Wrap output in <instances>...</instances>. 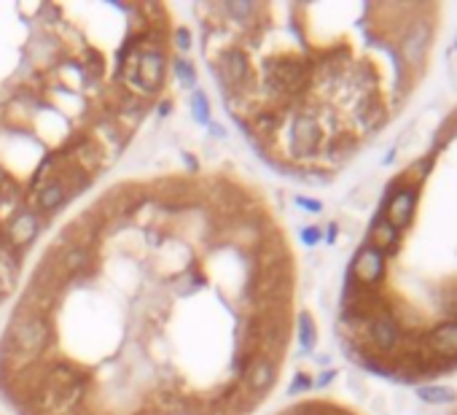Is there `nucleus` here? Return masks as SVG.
I'll return each mask as SVG.
<instances>
[{"mask_svg":"<svg viewBox=\"0 0 457 415\" xmlns=\"http://www.w3.org/2000/svg\"><path fill=\"white\" fill-rule=\"evenodd\" d=\"M48 342V324L38 313H16L9 329V351L22 356H36L46 348Z\"/></svg>","mask_w":457,"mask_h":415,"instance_id":"obj_1","label":"nucleus"},{"mask_svg":"<svg viewBox=\"0 0 457 415\" xmlns=\"http://www.w3.org/2000/svg\"><path fill=\"white\" fill-rule=\"evenodd\" d=\"M385 275H387L385 257H382L374 245L366 243L361 251L352 257V265H350V281H355L358 286L377 289L379 283L385 281Z\"/></svg>","mask_w":457,"mask_h":415,"instance_id":"obj_2","label":"nucleus"},{"mask_svg":"<svg viewBox=\"0 0 457 415\" xmlns=\"http://www.w3.org/2000/svg\"><path fill=\"white\" fill-rule=\"evenodd\" d=\"M320 124H317V116L310 113V111H301L293 116V124H290V154L293 157H312L317 146H320Z\"/></svg>","mask_w":457,"mask_h":415,"instance_id":"obj_3","label":"nucleus"},{"mask_svg":"<svg viewBox=\"0 0 457 415\" xmlns=\"http://www.w3.org/2000/svg\"><path fill=\"white\" fill-rule=\"evenodd\" d=\"M431 30L434 27L428 22H414L409 30H404V36L398 38L401 51H398V62L406 65V68H420L428 46H431Z\"/></svg>","mask_w":457,"mask_h":415,"instance_id":"obj_4","label":"nucleus"},{"mask_svg":"<svg viewBox=\"0 0 457 415\" xmlns=\"http://www.w3.org/2000/svg\"><path fill=\"white\" fill-rule=\"evenodd\" d=\"M417 195H420V189H411V186H404V189H398L396 195L387 197L385 203V221L393 227V230H409L411 219H414V210H417Z\"/></svg>","mask_w":457,"mask_h":415,"instance_id":"obj_5","label":"nucleus"},{"mask_svg":"<svg viewBox=\"0 0 457 415\" xmlns=\"http://www.w3.org/2000/svg\"><path fill=\"white\" fill-rule=\"evenodd\" d=\"M266 81L275 92H293L307 81V68L293 60H272L266 65Z\"/></svg>","mask_w":457,"mask_h":415,"instance_id":"obj_6","label":"nucleus"},{"mask_svg":"<svg viewBox=\"0 0 457 415\" xmlns=\"http://www.w3.org/2000/svg\"><path fill=\"white\" fill-rule=\"evenodd\" d=\"M425 345L434 356L457 362V321H444L434 327L425 337Z\"/></svg>","mask_w":457,"mask_h":415,"instance_id":"obj_7","label":"nucleus"},{"mask_svg":"<svg viewBox=\"0 0 457 415\" xmlns=\"http://www.w3.org/2000/svg\"><path fill=\"white\" fill-rule=\"evenodd\" d=\"M369 245H374L382 257H393V254H398V248H401V232L387 224L382 213H379V216L372 221V227H369Z\"/></svg>","mask_w":457,"mask_h":415,"instance_id":"obj_8","label":"nucleus"},{"mask_svg":"<svg viewBox=\"0 0 457 415\" xmlns=\"http://www.w3.org/2000/svg\"><path fill=\"white\" fill-rule=\"evenodd\" d=\"M218 76L224 78V84L226 86H240L245 78H248V73H251V68H248V57H245V51L240 49H228L224 51V57H221V62H218Z\"/></svg>","mask_w":457,"mask_h":415,"instance_id":"obj_9","label":"nucleus"},{"mask_svg":"<svg viewBox=\"0 0 457 415\" xmlns=\"http://www.w3.org/2000/svg\"><path fill=\"white\" fill-rule=\"evenodd\" d=\"M164 78V57L159 51H143L137 57V81L145 92H154Z\"/></svg>","mask_w":457,"mask_h":415,"instance_id":"obj_10","label":"nucleus"},{"mask_svg":"<svg viewBox=\"0 0 457 415\" xmlns=\"http://www.w3.org/2000/svg\"><path fill=\"white\" fill-rule=\"evenodd\" d=\"M38 235V216L36 213H19L14 216L11 227H9V237H11L14 245H27L30 240H36Z\"/></svg>","mask_w":457,"mask_h":415,"instance_id":"obj_11","label":"nucleus"},{"mask_svg":"<svg viewBox=\"0 0 457 415\" xmlns=\"http://www.w3.org/2000/svg\"><path fill=\"white\" fill-rule=\"evenodd\" d=\"M248 383H251V391H256V394L269 391V386L275 383V364H272V359H256L251 367Z\"/></svg>","mask_w":457,"mask_h":415,"instance_id":"obj_12","label":"nucleus"},{"mask_svg":"<svg viewBox=\"0 0 457 415\" xmlns=\"http://www.w3.org/2000/svg\"><path fill=\"white\" fill-rule=\"evenodd\" d=\"M434 165H436V154H425V157H420V159H414L406 170L401 173L398 178L406 183V186H411V189H420V183L425 181V175L434 170Z\"/></svg>","mask_w":457,"mask_h":415,"instance_id":"obj_13","label":"nucleus"},{"mask_svg":"<svg viewBox=\"0 0 457 415\" xmlns=\"http://www.w3.org/2000/svg\"><path fill=\"white\" fill-rule=\"evenodd\" d=\"M62 267L68 270L70 275H75V272H84L86 267H89V251H86L84 245H70L65 254H62Z\"/></svg>","mask_w":457,"mask_h":415,"instance_id":"obj_14","label":"nucleus"},{"mask_svg":"<svg viewBox=\"0 0 457 415\" xmlns=\"http://www.w3.org/2000/svg\"><path fill=\"white\" fill-rule=\"evenodd\" d=\"M65 197H68V189H65V183L62 181H51L41 192V197H38V203H41V208L43 210H57V208L65 203Z\"/></svg>","mask_w":457,"mask_h":415,"instance_id":"obj_15","label":"nucleus"},{"mask_svg":"<svg viewBox=\"0 0 457 415\" xmlns=\"http://www.w3.org/2000/svg\"><path fill=\"white\" fill-rule=\"evenodd\" d=\"M420 399L431 404H446V402H455L457 394L452 389H444V386H422Z\"/></svg>","mask_w":457,"mask_h":415,"instance_id":"obj_16","label":"nucleus"},{"mask_svg":"<svg viewBox=\"0 0 457 415\" xmlns=\"http://www.w3.org/2000/svg\"><path fill=\"white\" fill-rule=\"evenodd\" d=\"M191 108H194V116L199 124H210V103H207V95L205 92H194L191 95Z\"/></svg>","mask_w":457,"mask_h":415,"instance_id":"obj_17","label":"nucleus"},{"mask_svg":"<svg viewBox=\"0 0 457 415\" xmlns=\"http://www.w3.org/2000/svg\"><path fill=\"white\" fill-rule=\"evenodd\" d=\"M299 340L304 348H312L315 345V324L307 313H301L299 316Z\"/></svg>","mask_w":457,"mask_h":415,"instance_id":"obj_18","label":"nucleus"},{"mask_svg":"<svg viewBox=\"0 0 457 415\" xmlns=\"http://www.w3.org/2000/svg\"><path fill=\"white\" fill-rule=\"evenodd\" d=\"M455 135H457V113L455 116H449V119L438 127V135H436V148H444Z\"/></svg>","mask_w":457,"mask_h":415,"instance_id":"obj_19","label":"nucleus"},{"mask_svg":"<svg viewBox=\"0 0 457 415\" xmlns=\"http://www.w3.org/2000/svg\"><path fill=\"white\" fill-rule=\"evenodd\" d=\"M226 11L242 22V19H248L253 14V3H226Z\"/></svg>","mask_w":457,"mask_h":415,"instance_id":"obj_20","label":"nucleus"},{"mask_svg":"<svg viewBox=\"0 0 457 415\" xmlns=\"http://www.w3.org/2000/svg\"><path fill=\"white\" fill-rule=\"evenodd\" d=\"M175 73L181 76V81L186 86H194V71H191V65L186 60H178L175 62Z\"/></svg>","mask_w":457,"mask_h":415,"instance_id":"obj_21","label":"nucleus"},{"mask_svg":"<svg viewBox=\"0 0 457 415\" xmlns=\"http://www.w3.org/2000/svg\"><path fill=\"white\" fill-rule=\"evenodd\" d=\"M320 230H317V227H307V230H304V232H301V237H304V243L307 245H315L317 243V240H320Z\"/></svg>","mask_w":457,"mask_h":415,"instance_id":"obj_22","label":"nucleus"},{"mask_svg":"<svg viewBox=\"0 0 457 415\" xmlns=\"http://www.w3.org/2000/svg\"><path fill=\"white\" fill-rule=\"evenodd\" d=\"M178 43H181V49H189V46H191V36H189V30H186V27L178 30Z\"/></svg>","mask_w":457,"mask_h":415,"instance_id":"obj_23","label":"nucleus"},{"mask_svg":"<svg viewBox=\"0 0 457 415\" xmlns=\"http://www.w3.org/2000/svg\"><path fill=\"white\" fill-rule=\"evenodd\" d=\"M299 389H310V378H307V375H299V378L293 380V386H290V391L296 394Z\"/></svg>","mask_w":457,"mask_h":415,"instance_id":"obj_24","label":"nucleus"},{"mask_svg":"<svg viewBox=\"0 0 457 415\" xmlns=\"http://www.w3.org/2000/svg\"><path fill=\"white\" fill-rule=\"evenodd\" d=\"M328 415H350V413H342V410H334V413H328Z\"/></svg>","mask_w":457,"mask_h":415,"instance_id":"obj_25","label":"nucleus"},{"mask_svg":"<svg viewBox=\"0 0 457 415\" xmlns=\"http://www.w3.org/2000/svg\"><path fill=\"white\" fill-rule=\"evenodd\" d=\"M169 415H194V413H183V410H181V413H169Z\"/></svg>","mask_w":457,"mask_h":415,"instance_id":"obj_26","label":"nucleus"}]
</instances>
